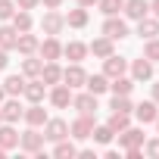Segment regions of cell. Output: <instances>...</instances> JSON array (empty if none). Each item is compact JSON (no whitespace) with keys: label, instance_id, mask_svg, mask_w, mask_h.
Instances as JSON below:
<instances>
[{"label":"cell","instance_id":"cell-4","mask_svg":"<svg viewBox=\"0 0 159 159\" xmlns=\"http://www.w3.org/2000/svg\"><path fill=\"white\" fill-rule=\"evenodd\" d=\"M41 28H44V34H53V38H56V34L66 28V16L56 13V10H47L44 19H41Z\"/></svg>","mask_w":159,"mask_h":159},{"label":"cell","instance_id":"cell-31","mask_svg":"<svg viewBox=\"0 0 159 159\" xmlns=\"http://www.w3.org/2000/svg\"><path fill=\"white\" fill-rule=\"evenodd\" d=\"M106 125H109V128H112V131L119 134V131H125V128L131 125V112H112Z\"/></svg>","mask_w":159,"mask_h":159},{"label":"cell","instance_id":"cell-41","mask_svg":"<svg viewBox=\"0 0 159 159\" xmlns=\"http://www.w3.org/2000/svg\"><path fill=\"white\" fill-rule=\"evenodd\" d=\"M41 3H44L47 10H59V3H62V0H41Z\"/></svg>","mask_w":159,"mask_h":159},{"label":"cell","instance_id":"cell-45","mask_svg":"<svg viewBox=\"0 0 159 159\" xmlns=\"http://www.w3.org/2000/svg\"><path fill=\"white\" fill-rule=\"evenodd\" d=\"M3 100H7V91H3V88H0V103H3Z\"/></svg>","mask_w":159,"mask_h":159},{"label":"cell","instance_id":"cell-37","mask_svg":"<svg viewBox=\"0 0 159 159\" xmlns=\"http://www.w3.org/2000/svg\"><path fill=\"white\" fill-rule=\"evenodd\" d=\"M131 109H134V103L128 97H112V112H131Z\"/></svg>","mask_w":159,"mask_h":159},{"label":"cell","instance_id":"cell-20","mask_svg":"<svg viewBox=\"0 0 159 159\" xmlns=\"http://www.w3.org/2000/svg\"><path fill=\"white\" fill-rule=\"evenodd\" d=\"M0 147H3V150L19 147V131H16L10 122H0Z\"/></svg>","mask_w":159,"mask_h":159},{"label":"cell","instance_id":"cell-17","mask_svg":"<svg viewBox=\"0 0 159 159\" xmlns=\"http://www.w3.org/2000/svg\"><path fill=\"white\" fill-rule=\"evenodd\" d=\"M119 143H122L125 150H131V147H140V143H143V131L128 125L125 131H119Z\"/></svg>","mask_w":159,"mask_h":159},{"label":"cell","instance_id":"cell-23","mask_svg":"<svg viewBox=\"0 0 159 159\" xmlns=\"http://www.w3.org/2000/svg\"><path fill=\"white\" fill-rule=\"evenodd\" d=\"M62 56H69L72 62H81V59L88 56V44H81V41H69V44L62 47Z\"/></svg>","mask_w":159,"mask_h":159},{"label":"cell","instance_id":"cell-12","mask_svg":"<svg viewBox=\"0 0 159 159\" xmlns=\"http://www.w3.org/2000/svg\"><path fill=\"white\" fill-rule=\"evenodd\" d=\"M22 94H25L28 103H41V100L47 97V84L41 81V78H31V81H25V91H22Z\"/></svg>","mask_w":159,"mask_h":159},{"label":"cell","instance_id":"cell-30","mask_svg":"<svg viewBox=\"0 0 159 159\" xmlns=\"http://www.w3.org/2000/svg\"><path fill=\"white\" fill-rule=\"evenodd\" d=\"M10 22H13V28H16L19 34H22V31H31V13H28V10H16Z\"/></svg>","mask_w":159,"mask_h":159},{"label":"cell","instance_id":"cell-32","mask_svg":"<svg viewBox=\"0 0 159 159\" xmlns=\"http://www.w3.org/2000/svg\"><path fill=\"white\" fill-rule=\"evenodd\" d=\"M53 156H59V159H66V156H69V159H72V156H78V150H75V143H72V140H66V137H62V140H56Z\"/></svg>","mask_w":159,"mask_h":159},{"label":"cell","instance_id":"cell-43","mask_svg":"<svg viewBox=\"0 0 159 159\" xmlns=\"http://www.w3.org/2000/svg\"><path fill=\"white\" fill-rule=\"evenodd\" d=\"M153 103L159 106V84H153Z\"/></svg>","mask_w":159,"mask_h":159},{"label":"cell","instance_id":"cell-14","mask_svg":"<svg viewBox=\"0 0 159 159\" xmlns=\"http://www.w3.org/2000/svg\"><path fill=\"white\" fill-rule=\"evenodd\" d=\"M131 112H134V116H137V122H143V125L156 122V116H159V109H156V103H153V100H143V103H137Z\"/></svg>","mask_w":159,"mask_h":159},{"label":"cell","instance_id":"cell-21","mask_svg":"<svg viewBox=\"0 0 159 159\" xmlns=\"http://www.w3.org/2000/svg\"><path fill=\"white\" fill-rule=\"evenodd\" d=\"M38 78H41L44 84H50V88H53V84H59V81H62V69H59L56 62H44V69H41V75H38Z\"/></svg>","mask_w":159,"mask_h":159},{"label":"cell","instance_id":"cell-6","mask_svg":"<svg viewBox=\"0 0 159 159\" xmlns=\"http://www.w3.org/2000/svg\"><path fill=\"white\" fill-rule=\"evenodd\" d=\"M91 131H94V116H78V119L69 125V134H72L75 140H88Z\"/></svg>","mask_w":159,"mask_h":159},{"label":"cell","instance_id":"cell-46","mask_svg":"<svg viewBox=\"0 0 159 159\" xmlns=\"http://www.w3.org/2000/svg\"><path fill=\"white\" fill-rule=\"evenodd\" d=\"M156 131H159V116H156Z\"/></svg>","mask_w":159,"mask_h":159},{"label":"cell","instance_id":"cell-27","mask_svg":"<svg viewBox=\"0 0 159 159\" xmlns=\"http://www.w3.org/2000/svg\"><path fill=\"white\" fill-rule=\"evenodd\" d=\"M41 69H44V59H38L34 53L22 59V75H25V78H38V75H41Z\"/></svg>","mask_w":159,"mask_h":159},{"label":"cell","instance_id":"cell-10","mask_svg":"<svg viewBox=\"0 0 159 159\" xmlns=\"http://www.w3.org/2000/svg\"><path fill=\"white\" fill-rule=\"evenodd\" d=\"M22 106H19V100L16 97H10V100H3V103H0V119H3V122H10V125H16L19 119H22Z\"/></svg>","mask_w":159,"mask_h":159},{"label":"cell","instance_id":"cell-18","mask_svg":"<svg viewBox=\"0 0 159 159\" xmlns=\"http://www.w3.org/2000/svg\"><path fill=\"white\" fill-rule=\"evenodd\" d=\"M137 34L140 38H159V19L156 16H143V19H137Z\"/></svg>","mask_w":159,"mask_h":159},{"label":"cell","instance_id":"cell-40","mask_svg":"<svg viewBox=\"0 0 159 159\" xmlns=\"http://www.w3.org/2000/svg\"><path fill=\"white\" fill-rule=\"evenodd\" d=\"M10 66V50H3V47H0V72H3Z\"/></svg>","mask_w":159,"mask_h":159},{"label":"cell","instance_id":"cell-8","mask_svg":"<svg viewBox=\"0 0 159 159\" xmlns=\"http://www.w3.org/2000/svg\"><path fill=\"white\" fill-rule=\"evenodd\" d=\"M125 72H128V59H125V56L109 53V56L103 59V75H106V78H119V75H125Z\"/></svg>","mask_w":159,"mask_h":159},{"label":"cell","instance_id":"cell-11","mask_svg":"<svg viewBox=\"0 0 159 159\" xmlns=\"http://www.w3.org/2000/svg\"><path fill=\"white\" fill-rule=\"evenodd\" d=\"M122 13L128 16V19H143V16H150V0H125V7H122Z\"/></svg>","mask_w":159,"mask_h":159},{"label":"cell","instance_id":"cell-15","mask_svg":"<svg viewBox=\"0 0 159 159\" xmlns=\"http://www.w3.org/2000/svg\"><path fill=\"white\" fill-rule=\"evenodd\" d=\"M131 78H134V81H150V78H153V62L143 56V59H134L131 62Z\"/></svg>","mask_w":159,"mask_h":159},{"label":"cell","instance_id":"cell-28","mask_svg":"<svg viewBox=\"0 0 159 159\" xmlns=\"http://www.w3.org/2000/svg\"><path fill=\"white\" fill-rule=\"evenodd\" d=\"M88 19H91V16H88V10H84V7H78V10H69L66 25H69V28H84V25H88Z\"/></svg>","mask_w":159,"mask_h":159},{"label":"cell","instance_id":"cell-34","mask_svg":"<svg viewBox=\"0 0 159 159\" xmlns=\"http://www.w3.org/2000/svg\"><path fill=\"white\" fill-rule=\"evenodd\" d=\"M91 137H94L97 143H109V140L116 137V131H112L109 125H100V128H94V131H91Z\"/></svg>","mask_w":159,"mask_h":159},{"label":"cell","instance_id":"cell-36","mask_svg":"<svg viewBox=\"0 0 159 159\" xmlns=\"http://www.w3.org/2000/svg\"><path fill=\"white\" fill-rule=\"evenodd\" d=\"M16 13V0H0V22H10Z\"/></svg>","mask_w":159,"mask_h":159},{"label":"cell","instance_id":"cell-3","mask_svg":"<svg viewBox=\"0 0 159 159\" xmlns=\"http://www.w3.org/2000/svg\"><path fill=\"white\" fill-rule=\"evenodd\" d=\"M84 81H88V72L81 69V62H72L69 69H62V84H69L72 91L75 88H84Z\"/></svg>","mask_w":159,"mask_h":159},{"label":"cell","instance_id":"cell-38","mask_svg":"<svg viewBox=\"0 0 159 159\" xmlns=\"http://www.w3.org/2000/svg\"><path fill=\"white\" fill-rule=\"evenodd\" d=\"M41 0H16V10H34Z\"/></svg>","mask_w":159,"mask_h":159},{"label":"cell","instance_id":"cell-16","mask_svg":"<svg viewBox=\"0 0 159 159\" xmlns=\"http://www.w3.org/2000/svg\"><path fill=\"white\" fill-rule=\"evenodd\" d=\"M22 119H25V122H28L31 128H41V125L47 122V109H44L41 103H31V106H28V109L22 112Z\"/></svg>","mask_w":159,"mask_h":159},{"label":"cell","instance_id":"cell-42","mask_svg":"<svg viewBox=\"0 0 159 159\" xmlns=\"http://www.w3.org/2000/svg\"><path fill=\"white\" fill-rule=\"evenodd\" d=\"M150 13H153V16L159 19V0H150Z\"/></svg>","mask_w":159,"mask_h":159},{"label":"cell","instance_id":"cell-22","mask_svg":"<svg viewBox=\"0 0 159 159\" xmlns=\"http://www.w3.org/2000/svg\"><path fill=\"white\" fill-rule=\"evenodd\" d=\"M38 44H41V41H38L34 34L22 31V34H19V41H16V50H19L22 56H31V53H38Z\"/></svg>","mask_w":159,"mask_h":159},{"label":"cell","instance_id":"cell-9","mask_svg":"<svg viewBox=\"0 0 159 159\" xmlns=\"http://www.w3.org/2000/svg\"><path fill=\"white\" fill-rule=\"evenodd\" d=\"M62 137H69V125L62 122V119H47L44 122V140H62Z\"/></svg>","mask_w":159,"mask_h":159},{"label":"cell","instance_id":"cell-2","mask_svg":"<svg viewBox=\"0 0 159 159\" xmlns=\"http://www.w3.org/2000/svg\"><path fill=\"white\" fill-rule=\"evenodd\" d=\"M38 53H41V59H44V62H56V59L62 56V44H59L53 34H47V38L38 44Z\"/></svg>","mask_w":159,"mask_h":159},{"label":"cell","instance_id":"cell-19","mask_svg":"<svg viewBox=\"0 0 159 159\" xmlns=\"http://www.w3.org/2000/svg\"><path fill=\"white\" fill-rule=\"evenodd\" d=\"M109 91H112V97H128L134 91V78H125V75L109 78Z\"/></svg>","mask_w":159,"mask_h":159},{"label":"cell","instance_id":"cell-13","mask_svg":"<svg viewBox=\"0 0 159 159\" xmlns=\"http://www.w3.org/2000/svg\"><path fill=\"white\" fill-rule=\"evenodd\" d=\"M50 103H53L56 109H66V106L72 103V88H69V84H62V81H59V84H53V91H50Z\"/></svg>","mask_w":159,"mask_h":159},{"label":"cell","instance_id":"cell-44","mask_svg":"<svg viewBox=\"0 0 159 159\" xmlns=\"http://www.w3.org/2000/svg\"><path fill=\"white\" fill-rule=\"evenodd\" d=\"M94 3H97V0H78V7H84V10H88V7H94Z\"/></svg>","mask_w":159,"mask_h":159},{"label":"cell","instance_id":"cell-39","mask_svg":"<svg viewBox=\"0 0 159 159\" xmlns=\"http://www.w3.org/2000/svg\"><path fill=\"white\" fill-rule=\"evenodd\" d=\"M143 150H147V156H159V137H156V140H150Z\"/></svg>","mask_w":159,"mask_h":159},{"label":"cell","instance_id":"cell-7","mask_svg":"<svg viewBox=\"0 0 159 159\" xmlns=\"http://www.w3.org/2000/svg\"><path fill=\"white\" fill-rule=\"evenodd\" d=\"M72 106L78 109V116H94L97 112V94H72Z\"/></svg>","mask_w":159,"mask_h":159},{"label":"cell","instance_id":"cell-25","mask_svg":"<svg viewBox=\"0 0 159 159\" xmlns=\"http://www.w3.org/2000/svg\"><path fill=\"white\" fill-rule=\"evenodd\" d=\"M3 91H7V97H22V91H25V75H10L7 81H3Z\"/></svg>","mask_w":159,"mask_h":159},{"label":"cell","instance_id":"cell-1","mask_svg":"<svg viewBox=\"0 0 159 159\" xmlns=\"http://www.w3.org/2000/svg\"><path fill=\"white\" fill-rule=\"evenodd\" d=\"M19 150H25L31 156H44V134L34 131V128H28L25 134H19Z\"/></svg>","mask_w":159,"mask_h":159},{"label":"cell","instance_id":"cell-26","mask_svg":"<svg viewBox=\"0 0 159 159\" xmlns=\"http://www.w3.org/2000/svg\"><path fill=\"white\" fill-rule=\"evenodd\" d=\"M88 53H94V56H100V59H106L109 53H112V41L103 34V38H97V41H91V47H88Z\"/></svg>","mask_w":159,"mask_h":159},{"label":"cell","instance_id":"cell-35","mask_svg":"<svg viewBox=\"0 0 159 159\" xmlns=\"http://www.w3.org/2000/svg\"><path fill=\"white\" fill-rule=\"evenodd\" d=\"M143 56H147L150 62H159V38H150V41H147V47H143Z\"/></svg>","mask_w":159,"mask_h":159},{"label":"cell","instance_id":"cell-29","mask_svg":"<svg viewBox=\"0 0 159 159\" xmlns=\"http://www.w3.org/2000/svg\"><path fill=\"white\" fill-rule=\"evenodd\" d=\"M16 41H19V31L13 25H0V47L3 50H16Z\"/></svg>","mask_w":159,"mask_h":159},{"label":"cell","instance_id":"cell-5","mask_svg":"<svg viewBox=\"0 0 159 159\" xmlns=\"http://www.w3.org/2000/svg\"><path fill=\"white\" fill-rule=\"evenodd\" d=\"M103 34H106L109 41H122V38H128V25H125V19H119V16H106V22H103Z\"/></svg>","mask_w":159,"mask_h":159},{"label":"cell","instance_id":"cell-24","mask_svg":"<svg viewBox=\"0 0 159 159\" xmlns=\"http://www.w3.org/2000/svg\"><path fill=\"white\" fill-rule=\"evenodd\" d=\"M84 88H88L91 94H97V97H100V94H106V91H109V78H106V75H88Z\"/></svg>","mask_w":159,"mask_h":159},{"label":"cell","instance_id":"cell-33","mask_svg":"<svg viewBox=\"0 0 159 159\" xmlns=\"http://www.w3.org/2000/svg\"><path fill=\"white\" fill-rule=\"evenodd\" d=\"M97 3H100V13L103 16H119L122 7H125V0H97Z\"/></svg>","mask_w":159,"mask_h":159},{"label":"cell","instance_id":"cell-47","mask_svg":"<svg viewBox=\"0 0 159 159\" xmlns=\"http://www.w3.org/2000/svg\"><path fill=\"white\" fill-rule=\"evenodd\" d=\"M0 122H3V119H0Z\"/></svg>","mask_w":159,"mask_h":159}]
</instances>
